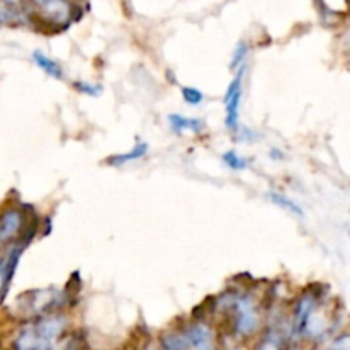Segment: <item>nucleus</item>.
Listing matches in <instances>:
<instances>
[{"label":"nucleus","instance_id":"nucleus-1","mask_svg":"<svg viewBox=\"0 0 350 350\" xmlns=\"http://www.w3.org/2000/svg\"><path fill=\"white\" fill-rule=\"evenodd\" d=\"M67 325L59 312L28 319L16 333L12 350H77L76 338H66Z\"/></svg>","mask_w":350,"mask_h":350},{"label":"nucleus","instance_id":"nucleus-2","mask_svg":"<svg viewBox=\"0 0 350 350\" xmlns=\"http://www.w3.org/2000/svg\"><path fill=\"white\" fill-rule=\"evenodd\" d=\"M64 304H66L64 294L55 291V288H42V291L26 292L25 295L18 299L19 312L29 319L53 314Z\"/></svg>","mask_w":350,"mask_h":350},{"label":"nucleus","instance_id":"nucleus-3","mask_svg":"<svg viewBox=\"0 0 350 350\" xmlns=\"http://www.w3.org/2000/svg\"><path fill=\"white\" fill-rule=\"evenodd\" d=\"M228 311L232 314V329L241 338H249L259 328V311L251 295H232L228 301Z\"/></svg>","mask_w":350,"mask_h":350},{"label":"nucleus","instance_id":"nucleus-4","mask_svg":"<svg viewBox=\"0 0 350 350\" xmlns=\"http://www.w3.org/2000/svg\"><path fill=\"white\" fill-rule=\"evenodd\" d=\"M26 228V213L21 208H5L0 213V249L18 242Z\"/></svg>","mask_w":350,"mask_h":350},{"label":"nucleus","instance_id":"nucleus-5","mask_svg":"<svg viewBox=\"0 0 350 350\" xmlns=\"http://www.w3.org/2000/svg\"><path fill=\"white\" fill-rule=\"evenodd\" d=\"M25 247L26 241H18L9 245L5 252L0 254V301H4L9 288H11L12 278H14L16 270H18L19 259H21Z\"/></svg>","mask_w":350,"mask_h":350},{"label":"nucleus","instance_id":"nucleus-6","mask_svg":"<svg viewBox=\"0 0 350 350\" xmlns=\"http://www.w3.org/2000/svg\"><path fill=\"white\" fill-rule=\"evenodd\" d=\"M241 102H242V70L228 84L225 93V126L230 131H237L239 117H241Z\"/></svg>","mask_w":350,"mask_h":350},{"label":"nucleus","instance_id":"nucleus-7","mask_svg":"<svg viewBox=\"0 0 350 350\" xmlns=\"http://www.w3.org/2000/svg\"><path fill=\"white\" fill-rule=\"evenodd\" d=\"M50 23L66 25L72 16V5L69 0H29Z\"/></svg>","mask_w":350,"mask_h":350},{"label":"nucleus","instance_id":"nucleus-8","mask_svg":"<svg viewBox=\"0 0 350 350\" xmlns=\"http://www.w3.org/2000/svg\"><path fill=\"white\" fill-rule=\"evenodd\" d=\"M189 349L193 350H217L215 333L206 323H194L184 329Z\"/></svg>","mask_w":350,"mask_h":350},{"label":"nucleus","instance_id":"nucleus-9","mask_svg":"<svg viewBox=\"0 0 350 350\" xmlns=\"http://www.w3.org/2000/svg\"><path fill=\"white\" fill-rule=\"evenodd\" d=\"M285 347V332L282 326L273 325L268 328V332L262 335L256 350H284Z\"/></svg>","mask_w":350,"mask_h":350},{"label":"nucleus","instance_id":"nucleus-10","mask_svg":"<svg viewBox=\"0 0 350 350\" xmlns=\"http://www.w3.org/2000/svg\"><path fill=\"white\" fill-rule=\"evenodd\" d=\"M168 124L175 134H184L187 131L189 133H201L204 127L200 119H187L184 116H168Z\"/></svg>","mask_w":350,"mask_h":350},{"label":"nucleus","instance_id":"nucleus-11","mask_svg":"<svg viewBox=\"0 0 350 350\" xmlns=\"http://www.w3.org/2000/svg\"><path fill=\"white\" fill-rule=\"evenodd\" d=\"M33 60H35L36 66H38L40 69L46 74V76L53 77V79H62V76H64L62 67H60L55 60L50 59L49 55H45L43 52L36 50V52H33Z\"/></svg>","mask_w":350,"mask_h":350},{"label":"nucleus","instance_id":"nucleus-12","mask_svg":"<svg viewBox=\"0 0 350 350\" xmlns=\"http://www.w3.org/2000/svg\"><path fill=\"white\" fill-rule=\"evenodd\" d=\"M158 350H189V343H187L184 332H170L161 336Z\"/></svg>","mask_w":350,"mask_h":350},{"label":"nucleus","instance_id":"nucleus-13","mask_svg":"<svg viewBox=\"0 0 350 350\" xmlns=\"http://www.w3.org/2000/svg\"><path fill=\"white\" fill-rule=\"evenodd\" d=\"M146 151H148L146 144H137V146H134L133 150H129V151H127V153L117 154V157L110 158L109 163L110 165L129 163V161H134V160H139V158H143L144 154H146Z\"/></svg>","mask_w":350,"mask_h":350},{"label":"nucleus","instance_id":"nucleus-14","mask_svg":"<svg viewBox=\"0 0 350 350\" xmlns=\"http://www.w3.org/2000/svg\"><path fill=\"white\" fill-rule=\"evenodd\" d=\"M224 161L227 167L234 168V170H244L245 167H247V160L242 157H239L237 151H227V153L224 154Z\"/></svg>","mask_w":350,"mask_h":350},{"label":"nucleus","instance_id":"nucleus-15","mask_svg":"<svg viewBox=\"0 0 350 350\" xmlns=\"http://www.w3.org/2000/svg\"><path fill=\"white\" fill-rule=\"evenodd\" d=\"M271 200H273V203L275 204H278V206H282V208H285V210H288L291 211V213H294V215H299V217H302V210H301V206H297V204L295 203H292L291 200H287V198H284V196H280V194H271Z\"/></svg>","mask_w":350,"mask_h":350},{"label":"nucleus","instance_id":"nucleus-16","mask_svg":"<svg viewBox=\"0 0 350 350\" xmlns=\"http://www.w3.org/2000/svg\"><path fill=\"white\" fill-rule=\"evenodd\" d=\"M247 50H249L247 43H244V42H241L237 46H235L234 53H232V60H230V66L234 67V69L239 66L241 67L244 66V59H245V55H247Z\"/></svg>","mask_w":350,"mask_h":350},{"label":"nucleus","instance_id":"nucleus-17","mask_svg":"<svg viewBox=\"0 0 350 350\" xmlns=\"http://www.w3.org/2000/svg\"><path fill=\"white\" fill-rule=\"evenodd\" d=\"M326 350H350V333H342L332 340Z\"/></svg>","mask_w":350,"mask_h":350},{"label":"nucleus","instance_id":"nucleus-18","mask_svg":"<svg viewBox=\"0 0 350 350\" xmlns=\"http://www.w3.org/2000/svg\"><path fill=\"white\" fill-rule=\"evenodd\" d=\"M183 96L189 105H200V103L204 100L203 93H201L200 90H196V88H184Z\"/></svg>","mask_w":350,"mask_h":350},{"label":"nucleus","instance_id":"nucleus-19","mask_svg":"<svg viewBox=\"0 0 350 350\" xmlns=\"http://www.w3.org/2000/svg\"><path fill=\"white\" fill-rule=\"evenodd\" d=\"M76 88L81 93H86V95H96V92H100L98 86H93V84L88 83H76Z\"/></svg>","mask_w":350,"mask_h":350}]
</instances>
